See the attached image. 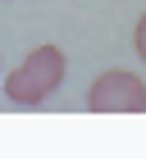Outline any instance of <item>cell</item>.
<instances>
[{
  "label": "cell",
  "instance_id": "1",
  "mask_svg": "<svg viewBox=\"0 0 146 159\" xmlns=\"http://www.w3.org/2000/svg\"><path fill=\"white\" fill-rule=\"evenodd\" d=\"M64 82V50L60 46H36L18 68H9L5 77V96L14 105H41L60 91Z\"/></svg>",
  "mask_w": 146,
  "mask_h": 159
},
{
  "label": "cell",
  "instance_id": "2",
  "mask_svg": "<svg viewBox=\"0 0 146 159\" xmlns=\"http://www.w3.org/2000/svg\"><path fill=\"white\" fill-rule=\"evenodd\" d=\"M87 109L91 114H142L146 109V82L128 68H110L91 82L87 91Z\"/></svg>",
  "mask_w": 146,
  "mask_h": 159
},
{
  "label": "cell",
  "instance_id": "3",
  "mask_svg": "<svg viewBox=\"0 0 146 159\" xmlns=\"http://www.w3.org/2000/svg\"><path fill=\"white\" fill-rule=\"evenodd\" d=\"M133 46H137V55L146 59V14L137 18V32H133Z\"/></svg>",
  "mask_w": 146,
  "mask_h": 159
}]
</instances>
